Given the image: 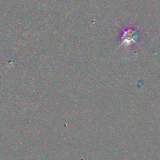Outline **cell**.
I'll use <instances>...</instances> for the list:
<instances>
[{
	"mask_svg": "<svg viewBox=\"0 0 160 160\" xmlns=\"http://www.w3.org/2000/svg\"><path fill=\"white\" fill-rule=\"evenodd\" d=\"M122 35L121 39L122 40L121 44L126 46H130L132 43L136 44V40L138 34L136 33V29L128 28H121Z\"/></svg>",
	"mask_w": 160,
	"mask_h": 160,
	"instance_id": "1",
	"label": "cell"
}]
</instances>
